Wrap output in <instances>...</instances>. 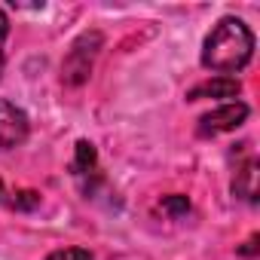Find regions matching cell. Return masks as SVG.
Masks as SVG:
<instances>
[{
	"label": "cell",
	"instance_id": "cell-3",
	"mask_svg": "<svg viewBox=\"0 0 260 260\" xmlns=\"http://www.w3.org/2000/svg\"><path fill=\"white\" fill-rule=\"evenodd\" d=\"M28 128H31L28 113H25L19 104L0 98V150L19 147V144L28 138Z\"/></svg>",
	"mask_w": 260,
	"mask_h": 260
},
{
	"label": "cell",
	"instance_id": "cell-4",
	"mask_svg": "<svg viewBox=\"0 0 260 260\" xmlns=\"http://www.w3.org/2000/svg\"><path fill=\"white\" fill-rule=\"evenodd\" d=\"M92 37H95V34H83V37L71 46V52H68V58H64V64H61V80H64V83L80 86V83L89 77L92 61H95V55H98V46L86 52V46L92 43Z\"/></svg>",
	"mask_w": 260,
	"mask_h": 260
},
{
	"label": "cell",
	"instance_id": "cell-7",
	"mask_svg": "<svg viewBox=\"0 0 260 260\" xmlns=\"http://www.w3.org/2000/svg\"><path fill=\"white\" fill-rule=\"evenodd\" d=\"M95 162H98L95 144H89V141H77V156H74V162H71V172H74L77 178H83V175L95 172Z\"/></svg>",
	"mask_w": 260,
	"mask_h": 260
},
{
	"label": "cell",
	"instance_id": "cell-11",
	"mask_svg": "<svg viewBox=\"0 0 260 260\" xmlns=\"http://www.w3.org/2000/svg\"><path fill=\"white\" fill-rule=\"evenodd\" d=\"M7 34H10V19H7L4 10H0V71H4V43H7Z\"/></svg>",
	"mask_w": 260,
	"mask_h": 260
},
{
	"label": "cell",
	"instance_id": "cell-5",
	"mask_svg": "<svg viewBox=\"0 0 260 260\" xmlns=\"http://www.w3.org/2000/svg\"><path fill=\"white\" fill-rule=\"evenodd\" d=\"M242 92V83L236 77H211L187 92V101H202V98H236Z\"/></svg>",
	"mask_w": 260,
	"mask_h": 260
},
{
	"label": "cell",
	"instance_id": "cell-12",
	"mask_svg": "<svg viewBox=\"0 0 260 260\" xmlns=\"http://www.w3.org/2000/svg\"><path fill=\"white\" fill-rule=\"evenodd\" d=\"M254 245H257V236H251V239L245 242V248H242V254H245V257H254V254H257V248H254Z\"/></svg>",
	"mask_w": 260,
	"mask_h": 260
},
{
	"label": "cell",
	"instance_id": "cell-8",
	"mask_svg": "<svg viewBox=\"0 0 260 260\" xmlns=\"http://www.w3.org/2000/svg\"><path fill=\"white\" fill-rule=\"evenodd\" d=\"M162 211H169V214H187L190 211V199L187 196H166L162 199Z\"/></svg>",
	"mask_w": 260,
	"mask_h": 260
},
{
	"label": "cell",
	"instance_id": "cell-2",
	"mask_svg": "<svg viewBox=\"0 0 260 260\" xmlns=\"http://www.w3.org/2000/svg\"><path fill=\"white\" fill-rule=\"evenodd\" d=\"M248 119V104L242 101H226L214 110H208L202 119H199V135L208 138V135H223V132H236V128Z\"/></svg>",
	"mask_w": 260,
	"mask_h": 260
},
{
	"label": "cell",
	"instance_id": "cell-13",
	"mask_svg": "<svg viewBox=\"0 0 260 260\" xmlns=\"http://www.w3.org/2000/svg\"><path fill=\"white\" fill-rule=\"evenodd\" d=\"M0 196H4V181H0Z\"/></svg>",
	"mask_w": 260,
	"mask_h": 260
},
{
	"label": "cell",
	"instance_id": "cell-10",
	"mask_svg": "<svg viewBox=\"0 0 260 260\" xmlns=\"http://www.w3.org/2000/svg\"><path fill=\"white\" fill-rule=\"evenodd\" d=\"M46 260H92V254L86 248H61V251H52Z\"/></svg>",
	"mask_w": 260,
	"mask_h": 260
},
{
	"label": "cell",
	"instance_id": "cell-9",
	"mask_svg": "<svg viewBox=\"0 0 260 260\" xmlns=\"http://www.w3.org/2000/svg\"><path fill=\"white\" fill-rule=\"evenodd\" d=\"M40 205V193H34V190H22V193H16V199H13V208H22V211H31V208H37Z\"/></svg>",
	"mask_w": 260,
	"mask_h": 260
},
{
	"label": "cell",
	"instance_id": "cell-1",
	"mask_svg": "<svg viewBox=\"0 0 260 260\" xmlns=\"http://www.w3.org/2000/svg\"><path fill=\"white\" fill-rule=\"evenodd\" d=\"M251 52H254L251 28L242 19L226 16L205 37V43H202V64L208 71H214L217 77H230V74H239L251 61Z\"/></svg>",
	"mask_w": 260,
	"mask_h": 260
},
{
	"label": "cell",
	"instance_id": "cell-6",
	"mask_svg": "<svg viewBox=\"0 0 260 260\" xmlns=\"http://www.w3.org/2000/svg\"><path fill=\"white\" fill-rule=\"evenodd\" d=\"M233 193L242 196L245 202H257V162H254V159H248V162L236 172Z\"/></svg>",
	"mask_w": 260,
	"mask_h": 260
}]
</instances>
